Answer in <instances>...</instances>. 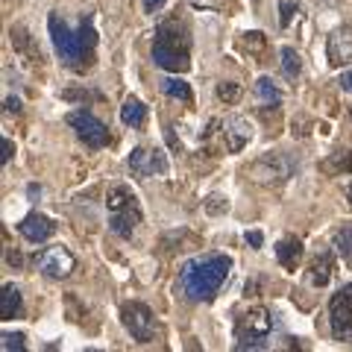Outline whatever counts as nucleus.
<instances>
[{
    "mask_svg": "<svg viewBox=\"0 0 352 352\" xmlns=\"http://www.w3.org/2000/svg\"><path fill=\"white\" fill-rule=\"evenodd\" d=\"M232 270V258L223 252H206L182 264L179 270V294L188 302H212L223 288Z\"/></svg>",
    "mask_w": 352,
    "mask_h": 352,
    "instance_id": "f257e3e1",
    "label": "nucleus"
},
{
    "mask_svg": "<svg viewBox=\"0 0 352 352\" xmlns=\"http://www.w3.org/2000/svg\"><path fill=\"white\" fill-rule=\"evenodd\" d=\"M47 27H50V38H53V47H56L59 59L68 65L71 71H85L94 59V47H97V32L91 27V18H82L76 27H68L65 21L53 12L47 18Z\"/></svg>",
    "mask_w": 352,
    "mask_h": 352,
    "instance_id": "f03ea898",
    "label": "nucleus"
},
{
    "mask_svg": "<svg viewBox=\"0 0 352 352\" xmlns=\"http://www.w3.org/2000/svg\"><path fill=\"white\" fill-rule=\"evenodd\" d=\"M153 62L170 74H185L191 68V32L182 21H162L153 38Z\"/></svg>",
    "mask_w": 352,
    "mask_h": 352,
    "instance_id": "7ed1b4c3",
    "label": "nucleus"
},
{
    "mask_svg": "<svg viewBox=\"0 0 352 352\" xmlns=\"http://www.w3.org/2000/svg\"><path fill=\"white\" fill-rule=\"evenodd\" d=\"M106 208H109V229L118 238H132L135 226L141 223V206L138 197L129 191V185H112V191L106 197Z\"/></svg>",
    "mask_w": 352,
    "mask_h": 352,
    "instance_id": "20e7f679",
    "label": "nucleus"
},
{
    "mask_svg": "<svg viewBox=\"0 0 352 352\" xmlns=\"http://www.w3.org/2000/svg\"><path fill=\"white\" fill-rule=\"evenodd\" d=\"M273 332V314L267 308H250L235 323V349H267V338Z\"/></svg>",
    "mask_w": 352,
    "mask_h": 352,
    "instance_id": "39448f33",
    "label": "nucleus"
},
{
    "mask_svg": "<svg viewBox=\"0 0 352 352\" xmlns=\"http://www.w3.org/2000/svg\"><path fill=\"white\" fill-rule=\"evenodd\" d=\"M120 323H124V329L132 335V340H138V344H150V340L159 338V323L144 302H124L120 305Z\"/></svg>",
    "mask_w": 352,
    "mask_h": 352,
    "instance_id": "423d86ee",
    "label": "nucleus"
},
{
    "mask_svg": "<svg viewBox=\"0 0 352 352\" xmlns=\"http://www.w3.org/2000/svg\"><path fill=\"white\" fill-rule=\"evenodd\" d=\"M68 124L74 126L76 138H80L85 147H91V150H100V147H106L109 141H112V135H109V126L94 112H88V109H76V112H71Z\"/></svg>",
    "mask_w": 352,
    "mask_h": 352,
    "instance_id": "0eeeda50",
    "label": "nucleus"
},
{
    "mask_svg": "<svg viewBox=\"0 0 352 352\" xmlns=\"http://www.w3.org/2000/svg\"><path fill=\"white\" fill-rule=\"evenodd\" d=\"M329 326L335 340H352V282L329 300Z\"/></svg>",
    "mask_w": 352,
    "mask_h": 352,
    "instance_id": "6e6552de",
    "label": "nucleus"
},
{
    "mask_svg": "<svg viewBox=\"0 0 352 352\" xmlns=\"http://www.w3.org/2000/svg\"><path fill=\"white\" fill-rule=\"evenodd\" d=\"M36 267L44 273L47 279H68L74 267H76V261L74 256L65 247H47V250H41L38 256H36Z\"/></svg>",
    "mask_w": 352,
    "mask_h": 352,
    "instance_id": "1a4fd4ad",
    "label": "nucleus"
},
{
    "mask_svg": "<svg viewBox=\"0 0 352 352\" xmlns=\"http://www.w3.org/2000/svg\"><path fill=\"white\" fill-rule=\"evenodd\" d=\"M129 173L138 176V179H147V176H162L168 173V159L159 147H135L129 153Z\"/></svg>",
    "mask_w": 352,
    "mask_h": 352,
    "instance_id": "9d476101",
    "label": "nucleus"
},
{
    "mask_svg": "<svg viewBox=\"0 0 352 352\" xmlns=\"http://www.w3.org/2000/svg\"><path fill=\"white\" fill-rule=\"evenodd\" d=\"M217 138H220V147H223L226 153H241L244 150V144L252 138V126L247 124L244 118L238 115H229L223 120H217Z\"/></svg>",
    "mask_w": 352,
    "mask_h": 352,
    "instance_id": "9b49d317",
    "label": "nucleus"
},
{
    "mask_svg": "<svg viewBox=\"0 0 352 352\" xmlns=\"http://www.w3.org/2000/svg\"><path fill=\"white\" fill-rule=\"evenodd\" d=\"M291 176V164L285 162L279 153H270V156H261L256 164H252V179L261 185H276L285 182Z\"/></svg>",
    "mask_w": 352,
    "mask_h": 352,
    "instance_id": "f8f14e48",
    "label": "nucleus"
},
{
    "mask_svg": "<svg viewBox=\"0 0 352 352\" xmlns=\"http://www.w3.org/2000/svg\"><path fill=\"white\" fill-rule=\"evenodd\" d=\"M326 53H329V65H335V68L352 62V24L338 27L332 36H329Z\"/></svg>",
    "mask_w": 352,
    "mask_h": 352,
    "instance_id": "ddd939ff",
    "label": "nucleus"
},
{
    "mask_svg": "<svg viewBox=\"0 0 352 352\" xmlns=\"http://www.w3.org/2000/svg\"><path fill=\"white\" fill-rule=\"evenodd\" d=\"M18 229H21V235H24L30 244H44V241L53 238V232H56V223H53L47 214L32 212V214H27L24 220H21Z\"/></svg>",
    "mask_w": 352,
    "mask_h": 352,
    "instance_id": "4468645a",
    "label": "nucleus"
},
{
    "mask_svg": "<svg viewBox=\"0 0 352 352\" xmlns=\"http://www.w3.org/2000/svg\"><path fill=\"white\" fill-rule=\"evenodd\" d=\"M276 258H279V264L285 270H296V267H300V261H302L300 238H282L276 244Z\"/></svg>",
    "mask_w": 352,
    "mask_h": 352,
    "instance_id": "2eb2a0df",
    "label": "nucleus"
},
{
    "mask_svg": "<svg viewBox=\"0 0 352 352\" xmlns=\"http://www.w3.org/2000/svg\"><path fill=\"white\" fill-rule=\"evenodd\" d=\"M332 267H335L332 252H320V256L311 261V267H308V282L323 288V285H329V279H332Z\"/></svg>",
    "mask_w": 352,
    "mask_h": 352,
    "instance_id": "dca6fc26",
    "label": "nucleus"
},
{
    "mask_svg": "<svg viewBox=\"0 0 352 352\" xmlns=\"http://www.w3.org/2000/svg\"><path fill=\"white\" fill-rule=\"evenodd\" d=\"M24 311V302H21V294L15 285H3V291H0V317L3 320H12Z\"/></svg>",
    "mask_w": 352,
    "mask_h": 352,
    "instance_id": "f3484780",
    "label": "nucleus"
},
{
    "mask_svg": "<svg viewBox=\"0 0 352 352\" xmlns=\"http://www.w3.org/2000/svg\"><path fill=\"white\" fill-rule=\"evenodd\" d=\"M120 120L126 126H144L147 124V106L138 100V97H126L124 106H120Z\"/></svg>",
    "mask_w": 352,
    "mask_h": 352,
    "instance_id": "a211bd4d",
    "label": "nucleus"
},
{
    "mask_svg": "<svg viewBox=\"0 0 352 352\" xmlns=\"http://www.w3.org/2000/svg\"><path fill=\"white\" fill-rule=\"evenodd\" d=\"M162 91L170 97V100H179V103H191L194 94H191V85L179 80V76H164L162 80Z\"/></svg>",
    "mask_w": 352,
    "mask_h": 352,
    "instance_id": "6ab92c4d",
    "label": "nucleus"
},
{
    "mask_svg": "<svg viewBox=\"0 0 352 352\" xmlns=\"http://www.w3.org/2000/svg\"><path fill=\"white\" fill-rule=\"evenodd\" d=\"M320 170L335 176V173H352V150H338L329 159L320 162Z\"/></svg>",
    "mask_w": 352,
    "mask_h": 352,
    "instance_id": "aec40b11",
    "label": "nucleus"
},
{
    "mask_svg": "<svg viewBox=\"0 0 352 352\" xmlns=\"http://www.w3.org/2000/svg\"><path fill=\"white\" fill-rule=\"evenodd\" d=\"M256 94H258V100L267 103V106H279L282 103V91L276 88V82H273L270 76H261V80L256 82Z\"/></svg>",
    "mask_w": 352,
    "mask_h": 352,
    "instance_id": "412c9836",
    "label": "nucleus"
},
{
    "mask_svg": "<svg viewBox=\"0 0 352 352\" xmlns=\"http://www.w3.org/2000/svg\"><path fill=\"white\" fill-rule=\"evenodd\" d=\"M279 56H282V74L288 76V80H294V76H300V71H302V59H300V53H296L294 47H282V50H279Z\"/></svg>",
    "mask_w": 352,
    "mask_h": 352,
    "instance_id": "4be33fe9",
    "label": "nucleus"
},
{
    "mask_svg": "<svg viewBox=\"0 0 352 352\" xmlns=\"http://www.w3.org/2000/svg\"><path fill=\"white\" fill-rule=\"evenodd\" d=\"M335 250L344 256L349 264H352V226H346V229H340V232L335 235Z\"/></svg>",
    "mask_w": 352,
    "mask_h": 352,
    "instance_id": "5701e85b",
    "label": "nucleus"
},
{
    "mask_svg": "<svg viewBox=\"0 0 352 352\" xmlns=\"http://www.w3.org/2000/svg\"><path fill=\"white\" fill-rule=\"evenodd\" d=\"M0 346H3V352H24V335L21 332H3V338H0Z\"/></svg>",
    "mask_w": 352,
    "mask_h": 352,
    "instance_id": "b1692460",
    "label": "nucleus"
},
{
    "mask_svg": "<svg viewBox=\"0 0 352 352\" xmlns=\"http://www.w3.org/2000/svg\"><path fill=\"white\" fill-rule=\"evenodd\" d=\"M238 94H241V85L238 82H220L217 85V100H223V103H235Z\"/></svg>",
    "mask_w": 352,
    "mask_h": 352,
    "instance_id": "393cba45",
    "label": "nucleus"
},
{
    "mask_svg": "<svg viewBox=\"0 0 352 352\" xmlns=\"http://www.w3.org/2000/svg\"><path fill=\"white\" fill-rule=\"evenodd\" d=\"M279 9H282V18H279V27L282 30H288L291 27V18L300 12V6L294 3V0H279Z\"/></svg>",
    "mask_w": 352,
    "mask_h": 352,
    "instance_id": "a878e982",
    "label": "nucleus"
},
{
    "mask_svg": "<svg viewBox=\"0 0 352 352\" xmlns=\"http://www.w3.org/2000/svg\"><path fill=\"white\" fill-rule=\"evenodd\" d=\"M244 47H247L250 53H256V56H261V50H264V36H261V32H247Z\"/></svg>",
    "mask_w": 352,
    "mask_h": 352,
    "instance_id": "bb28decb",
    "label": "nucleus"
},
{
    "mask_svg": "<svg viewBox=\"0 0 352 352\" xmlns=\"http://www.w3.org/2000/svg\"><path fill=\"white\" fill-rule=\"evenodd\" d=\"M226 208H229L226 197H220V194L208 197V203H206V212H208V214H220V212H226Z\"/></svg>",
    "mask_w": 352,
    "mask_h": 352,
    "instance_id": "cd10ccee",
    "label": "nucleus"
},
{
    "mask_svg": "<svg viewBox=\"0 0 352 352\" xmlns=\"http://www.w3.org/2000/svg\"><path fill=\"white\" fill-rule=\"evenodd\" d=\"M12 141H9V138H3V141H0V162H3V164H9V159H12Z\"/></svg>",
    "mask_w": 352,
    "mask_h": 352,
    "instance_id": "c85d7f7f",
    "label": "nucleus"
},
{
    "mask_svg": "<svg viewBox=\"0 0 352 352\" xmlns=\"http://www.w3.org/2000/svg\"><path fill=\"white\" fill-rule=\"evenodd\" d=\"M247 244H250L252 250H261V244H264V235L258 232V229H252V232H247Z\"/></svg>",
    "mask_w": 352,
    "mask_h": 352,
    "instance_id": "c756f323",
    "label": "nucleus"
},
{
    "mask_svg": "<svg viewBox=\"0 0 352 352\" xmlns=\"http://www.w3.org/2000/svg\"><path fill=\"white\" fill-rule=\"evenodd\" d=\"M3 106H6V112H12V115L21 112V100H18V97H12V94L6 97V103H3Z\"/></svg>",
    "mask_w": 352,
    "mask_h": 352,
    "instance_id": "7c9ffc66",
    "label": "nucleus"
},
{
    "mask_svg": "<svg viewBox=\"0 0 352 352\" xmlns=\"http://www.w3.org/2000/svg\"><path fill=\"white\" fill-rule=\"evenodd\" d=\"M338 85L344 88V91H352V71H344L340 74V80H338Z\"/></svg>",
    "mask_w": 352,
    "mask_h": 352,
    "instance_id": "2f4dec72",
    "label": "nucleus"
},
{
    "mask_svg": "<svg viewBox=\"0 0 352 352\" xmlns=\"http://www.w3.org/2000/svg\"><path fill=\"white\" fill-rule=\"evenodd\" d=\"M164 3H168V0H144V9H147V12H159Z\"/></svg>",
    "mask_w": 352,
    "mask_h": 352,
    "instance_id": "473e14b6",
    "label": "nucleus"
},
{
    "mask_svg": "<svg viewBox=\"0 0 352 352\" xmlns=\"http://www.w3.org/2000/svg\"><path fill=\"white\" fill-rule=\"evenodd\" d=\"M346 200H349V208H352V185L346 188Z\"/></svg>",
    "mask_w": 352,
    "mask_h": 352,
    "instance_id": "72a5a7b5",
    "label": "nucleus"
}]
</instances>
